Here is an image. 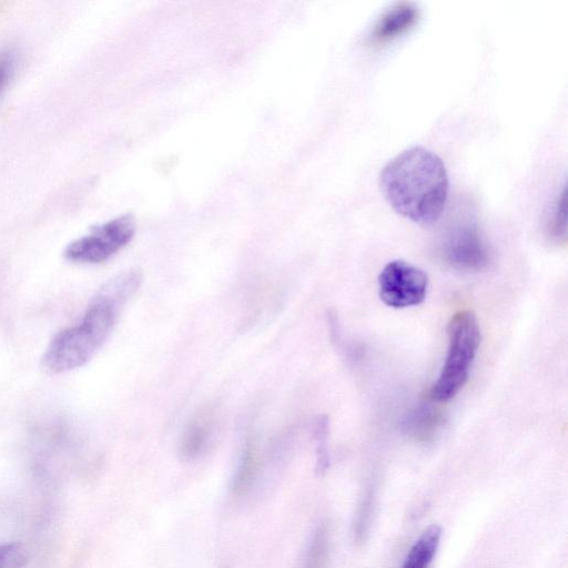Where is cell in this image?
I'll return each instance as SVG.
<instances>
[{"label": "cell", "mask_w": 568, "mask_h": 568, "mask_svg": "<svg viewBox=\"0 0 568 568\" xmlns=\"http://www.w3.org/2000/svg\"><path fill=\"white\" fill-rule=\"evenodd\" d=\"M138 271L110 278L90 301L81 321L54 335L41 358L43 369L61 374L88 363L109 338L126 301L141 283Z\"/></svg>", "instance_id": "6da1fadb"}, {"label": "cell", "mask_w": 568, "mask_h": 568, "mask_svg": "<svg viewBox=\"0 0 568 568\" xmlns=\"http://www.w3.org/2000/svg\"><path fill=\"white\" fill-rule=\"evenodd\" d=\"M381 190L390 206L414 223L429 225L442 215L448 196L445 164L423 146L408 148L379 172Z\"/></svg>", "instance_id": "7a4b0ae2"}, {"label": "cell", "mask_w": 568, "mask_h": 568, "mask_svg": "<svg viewBox=\"0 0 568 568\" xmlns=\"http://www.w3.org/2000/svg\"><path fill=\"white\" fill-rule=\"evenodd\" d=\"M448 349L443 367L429 389L435 402L453 398L465 385L480 344V328L470 311L455 313L447 327Z\"/></svg>", "instance_id": "3957f363"}, {"label": "cell", "mask_w": 568, "mask_h": 568, "mask_svg": "<svg viewBox=\"0 0 568 568\" xmlns=\"http://www.w3.org/2000/svg\"><path fill=\"white\" fill-rule=\"evenodd\" d=\"M134 231L135 224L131 215L118 216L72 241L65 247L64 256L80 264L104 262L131 241Z\"/></svg>", "instance_id": "277c9868"}, {"label": "cell", "mask_w": 568, "mask_h": 568, "mask_svg": "<svg viewBox=\"0 0 568 568\" xmlns=\"http://www.w3.org/2000/svg\"><path fill=\"white\" fill-rule=\"evenodd\" d=\"M427 290V274L402 260L388 262L378 276L379 297L389 307L418 305L425 300Z\"/></svg>", "instance_id": "5b68a950"}, {"label": "cell", "mask_w": 568, "mask_h": 568, "mask_svg": "<svg viewBox=\"0 0 568 568\" xmlns=\"http://www.w3.org/2000/svg\"><path fill=\"white\" fill-rule=\"evenodd\" d=\"M442 254L452 266L464 271H480L490 261V250L477 224L466 220L452 225L442 242Z\"/></svg>", "instance_id": "8992f818"}, {"label": "cell", "mask_w": 568, "mask_h": 568, "mask_svg": "<svg viewBox=\"0 0 568 568\" xmlns=\"http://www.w3.org/2000/svg\"><path fill=\"white\" fill-rule=\"evenodd\" d=\"M419 18V9L413 2H398L387 9L371 32L373 43L381 44L396 39L409 30Z\"/></svg>", "instance_id": "52a82bcc"}, {"label": "cell", "mask_w": 568, "mask_h": 568, "mask_svg": "<svg viewBox=\"0 0 568 568\" xmlns=\"http://www.w3.org/2000/svg\"><path fill=\"white\" fill-rule=\"evenodd\" d=\"M212 426L213 418L209 410L199 414L189 423L180 444V452L184 458H195L205 449Z\"/></svg>", "instance_id": "ba28073f"}, {"label": "cell", "mask_w": 568, "mask_h": 568, "mask_svg": "<svg viewBox=\"0 0 568 568\" xmlns=\"http://www.w3.org/2000/svg\"><path fill=\"white\" fill-rule=\"evenodd\" d=\"M442 529L427 527L408 549L400 568H429L439 546Z\"/></svg>", "instance_id": "9c48e42d"}, {"label": "cell", "mask_w": 568, "mask_h": 568, "mask_svg": "<svg viewBox=\"0 0 568 568\" xmlns=\"http://www.w3.org/2000/svg\"><path fill=\"white\" fill-rule=\"evenodd\" d=\"M258 470V456L255 440L247 437L242 452L241 460L233 479V490L243 494L250 489Z\"/></svg>", "instance_id": "30bf717a"}, {"label": "cell", "mask_w": 568, "mask_h": 568, "mask_svg": "<svg viewBox=\"0 0 568 568\" xmlns=\"http://www.w3.org/2000/svg\"><path fill=\"white\" fill-rule=\"evenodd\" d=\"M328 550L326 527H320L311 541L303 568H324Z\"/></svg>", "instance_id": "8fae6325"}, {"label": "cell", "mask_w": 568, "mask_h": 568, "mask_svg": "<svg viewBox=\"0 0 568 568\" xmlns=\"http://www.w3.org/2000/svg\"><path fill=\"white\" fill-rule=\"evenodd\" d=\"M410 424L408 432L419 440H427L436 432L437 416L430 409H422L413 416Z\"/></svg>", "instance_id": "7c38bea8"}, {"label": "cell", "mask_w": 568, "mask_h": 568, "mask_svg": "<svg viewBox=\"0 0 568 568\" xmlns=\"http://www.w3.org/2000/svg\"><path fill=\"white\" fill-rule=\"evenodd\" d=\"M548 233L557 242L566 241V190L562 187L548 223Z\"/></svg>", "instance_id": "4fadbf2b"}, {"label": "cell", "mask_w": 568, "mask_h": 568, "mask_svg": "<svg viewBox=\"0 0 568 568\" xmlns=\"http://www.w3.org/2000/svg\"><path fill=\"white\" fill-rule=\"evenodd\" d=\"M27 561L28 552L22 545L0 544V568H22Z\"/></svg>", "instance_id": "5bb4252c"}, {"label": "cell", "mask_w": 568, "mask_h": 568, "mask_svg": "<svg viewBox=\"0 0 568 568\" xmlns=\"http://www.w3.org/2000/svg\"><path fill=\"white\" fill-rule=\"evenodd\" d=\"M314 435L317 442V468L320 471L325 470L328 465L327 435L328 420L325 416H320L314 423Z\"/></svg>", "instance_id": "9a60e30c"}, {"label": "cell", "mask_w": 568, "mask_h": 568, "mask_svg": "<svg viewBox=\"0 0 568 568\" xmlns=\"http://www.w3.org/2000/svg\"><path fill=\"white\" fill-rule=\"evenodd\" d=\"M17 62L16 52L11 49L0 51V94L9 83Z\"/></svg>", "instance_id": "2e32d148"}]
</instances>
